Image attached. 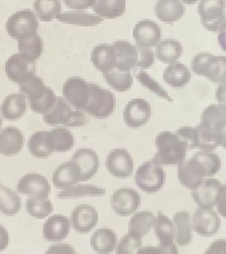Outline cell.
Returning a JSON list of instances; mask_svg holds the SVG:
<instances>
[{"label": "cell", "mask_w": 226, "mask_h": 254, "mask_svg": "<svg viewBox=\"0 0 226 254\" xmlns=\"http://www.w3.org/2000/svg\"><path fill=\"white\" fill-rule=\"evenodd\" d=\"M218 41L221 49L226 53V21L220 28L218 36Z\"/></svg>", "instance_id": "56"}, {"label": "cell", "mask_w": 226, "mask_h": 254, "mask_svg": "<svg viewBox=\"0 0 226 254\" xmlns=\"http://www.w3.org/2000/svg\"><path fill=\"white\" fill-rule=\"evenodd\" d=\"M105 194L106 190L100 187L90 184L77 185L59 192L57 194V197L59 199H68L79 198L81 196L105 195Z\"/></svg>", "instance_id": "40"}, {"label": "cell", "mask_w": 226, "mask_h": 254, "mask_svg": "<svg viewBox=\"0 0 226 254\" xmlns=\"http://www.w3.org/2000/svg\"><path fill=\"white\" fill-rule=\"evenodd\" d=\"M43 120L51 126L77 127L85 126L89 119L83 111L75 109L64 98L56 97L53 108L43 114Z\"/></svg>", "instance_id": "3"}, {"label": "cell", "mask_w": 226, "mask_h": 254, "mask_svg": "<svg viewBox=\"0 0 226 254\" xmlns=\"http://www.w3.org/2000/svg\"><path fill=\"white\" fill-rule=\"evenodd\" d=\"M221 226V220L212 207L199 206L192 218V227L198 235L210 237L215 235Z\"/></svg>", "instance_id": "13"}, {"label": "cell", "mask_w": 226, "mask_h": 254, "mask_svg": "<svg viewBox=\"0 0 226 254\" xmlns=\"http://www.w3.org/2000/svg\"><path fill=\"white\" fill-rule=\"evenodd\" d=\"M222 185L216 179H207L192 190V195L194 202L199 206L213 207L216 205Z\"/></svg>", "instance_id": "24"}, {"label": "cell", "mask_w": 226, "mask_h": 254, "mask_svg": "<svg viewBox=\"0 0 226 254\" xmlns=\"http://www.w3.org/2000/svg\"><path fill=\"white\" fill-rule=\"evenodd\" d=\"M216 98L220 105L226 108V81L218 87L216 91Z\"/></svg>", "instance_id": "54"}, {"label": "cell", "mask_w": 226, "mask_h": 254, "mask_svg": "<svg viewBox=\"0 0 226 254\" xmlns=\"http://www.w3.org/2000/svg\"><path fill=\"white\" fill-rule=\"evenodd\" d=\"M155 234L158 238L157 247L140 248V254H178V249L174 243V232L173 222L162 212L158 211L155 220Z\"/></svg>", "instance_id": "6"}, {"label": "cell", "mask_w": 226, "mask_h": 254, "mask_svg": "<svg viewBox=\"0 0 226 254\" xmlns=\"http://www.w3.org/2000/svg\"><path fill=\"white\" fill-rule=\"evenodd\" d=\"M63 2L69 9L85 10L93 8L96 0H63Z\"/></svg>", "instance_id": "50"}, {"label": "cell", "mask_w": 226, "mask_h": 254, "mask_svg": "<svg viewBox=\"0 0 226 254\" xmlns=\"http://www.w3.org/2000/svg\"><path fill=\"white\" fill-rule=\"evenodd\" d=\"M71 160L78 166L81 182H86L96 174L99 167L98 155L90 148H80L75 151Z\"/></svg>", "instance_id": "21"}, {"label": "cell", "mask_w": 226, "mask_h": 254, "mask_svg": "<svg viewBox=\"0 0 226 254\" xmlns=\"http://www.w3.org/2000/svg\"><path fill=\"white\" fill-rule=\"evenodd\" d=\"M136 78L140 81L143 86L146 87L149 91H152L154 94L170 102L173 101V99L170 97L168 91L146 71L143 70L139 71L136 75Z\"/></svg>", "instance_id": "45"}, {"label": "cell", "mask_w": 226, "mask_h": 254, "mask_svg": "<svg viewBox=\"0 0 226 254\" xmlns=\"http://www.w3.org/2000/svg\"><path fill=\"white\" fill-rule=\"evenodd\" d=\"M136 47L138 53L136 67L142 69L150 68L155 63L154 52L148 47H141L138 46H136Z\"/></svg>", "instance_id": "49"}, {"label": "cell", "mask_w": 226, "mask_h": 254, "mask_svg": "<svg viewBox=\"0 0 226 254\" xmlns=\"http://www.w3.org/2000/svg\"><path fill=\"white\" fill-rule=\"evenodd\" d=\"M33 8L42 21H51L61 13V6L59 0H35Z\"/></svg>", "instance_id": "43"}, {"label": "cell", "mask_w": 226, "mask_h": 254, "mask_svg": "<svg viewBox=\"0 0 226 254\" xmlns=\"http://www.w3.org/2000/svg\"><path fill=\"white\" fill-rule=\"evenodd\" d=\"M194 156L206 167L208 177L213 176L221 169L222 162L220 157L212 151L201 150L194 154Z\"/></svg>", "instance_id": "46"}, {"label": "cell", "mask_w": 226, "mask_h": 254, "mask_svg": "<svg viewBox=\"0 0 226 254\" xmlns=\"http://www.w3.org/2000/svg\"><path fill=\"white\" fill-rule=\"evenodd\" d=\"M133 37L138 47H156L162 38V30L156 22L148 19H142L135 25Z\"/></svg>", "instance_id": "19"}, {"label": "cell", "mask_w": 226, "mask_h": 254, "mask_svg": "<svg viewBox=\"0 0 226 254\" xmlns=\"http://www.w3.org/2000/svg\"><path fill=\"white\" fill-rule=\"evenodd\" d=\"M26 210L32 217L43 219L53 211V204L48 198L31 197L26 202Z\"/></svg>", "instance_id": "44"}, {"label": "cell", "mask_w": 226, "mask_h": 254, "mask_svg": "<svg viewBox=\"0 0 226 254\" xmlns=\"http://www.w3.org/2000/svg\"><path fill=\"white\" fill-rule=\"evenodd\" d=\"M175 133L184 141L187 149L197 148L198 132L196 127H182L178 128Z\"/></svg>", "instance_id": "48"}, {"label": "cell", "mask_w": 226, "mask_h": 254, "mask_svg": "<svg viewBox=\"0 0 226 254\" xmlns=\"http://www.w3.org/2000/svg\"><path fill=\"white\" fill-rule=\"evenodd\" d=\"M183 47L176 39H167L158 43L156 55L159 61L166 64L175 63L181 57Z\"/></svg>", "instance_id": "34"}, {"label": "cell", "mask_w": 226, "mask_h": 254, "mask_svg": "<svg viewBox=\"0 0 226 254\" xmlns=\"http://www.w3.org/2000/svg\"><path fill=\"white\" fill-rule=\"evenodd\" d=\"M142 245V237L128 233L118 242L116 248V253L118 254L136 253L137 250L140 249Z\"/></svg>", "instance_id": "47"}, {"label": "cell", "mask_w": 226, "mask_h": 254, "mask_svg": "<svg viewBox=\"0 0 226 254\" xmlns=\"http://www.w3.org/2000/svg\"><path fill=\"white\" fill-rule=\"evenodd\" d=\"M18 51L34 60L41 57L43 51V41L39 34L18 39Z\"/></svg>", "instance_id": "42"}, {"label": "cell", "mask_w": 226, "mask_h": 254, "mask_svg": "<svg viewBox=\"0 0 226 254\" xmlns=\"http://www.w3.org/2000/svg\"><path fill=\"white\" fill-rule=\"evenodd\" d=\"M98 212L93 206L81 204L75 206L71 214L73 229L81 234L91 232L98 223Z\"/></svg>", "instance_id": "20"}, {"label": "cell", "mask_w": 226, "mask_h": 254, "mask_svg": "<svg viewBox=\"0 0 226 254\" xmlns=\"http://www.w3.org/2000/svg\"><path fill=\"white\" fill-rule=\"evenodd\" d=\"M103 77L109 86L120 92L128 91L133 84V77L130 71H123L113 69L103 73Z\"/></svg>", "instance_id": "41"}, {"label": "cell", "mask_w": 226, "mask_h": 254, "mask_svg": "<svg viewBox=\"0 0 226 254\" xmlns=\"http://www.w3.org/2000/svg\"><path fill=\"white\" fill-rule=\"evenodd\" d=\"M106 168L116 178H128L134 172V160L126 149H114L107 157Z\"/></svg>", "instance_id": "16"}, {"label": "cell", "mask_w": 226, "mask_h": 254, "mask_svg": "<svg viewBox=\"0 0 226 254\" xmlns=\"http://www.w3.org/2000/svg\"><path fill=\"white\" fill-rule=\"evenodd\" d=\"M141 196L136 190L122 188L111 195V206L115 213L122 216L130 215L138 209Z\"/></svg>", "instance_id": "15"}, {"label": "cell", "mask_w": 226, "mask_h": 254, "mask_svg": "<svg viewBox=\"0 0 226 254\" xmlns=\"http://www.w3.org/2000/svg\"><path fill=\"white\" fill-rule=\"evenodd\" d=\"M97 15L105 19H116L126 11V0H96L93 7Z\"/></svg>", "instance_id": "36"}, {"label": "cell", "mask_w": 226, "mask_h": 254, "mask_svg": "<svg viewBox=\"0 0 226 254\" xmlns=\"http://www.w3.org/2000/svg\"><path fill=\"white\" fill-rule=\"evenodd\" d=\"M26 97L21 93H11L5 97L1 105V113L7 120H16L25 114Z\"/></svg>", "instance_id": "30"}, {"label": "cell", "mask_w": 226, "mask_h": 254, "mask_svg": "<svg viewBox=\"0 0 226 254\" xmlns=\"http://www.w3.org/2000/svg\"><path fill=\"white\" fill-rule=\"evenodd\" d=\"M89 95V82L81 77H69L63 83V97L75 109L84 111L88 102Z\"/></svg>", "instance_id": "14"}, {"label": "cell", "mask_w": 226, "mask_h": 254, "mask_svg": "<svg viewBox=\"0 0 226 254\" xmlns=\"http://www.w3.org/2000/svg\"><path fill=\"white\" fill-rule=\"evenodd\" d=\"M28 148L31 155L38 158H47L53 154L49 138V131H37L30 136Z\"/></svg>", "instance_id": "38"}, {"label": "cell", "mask_w": 226, "mask_h": 254, "mask_svg": "<svg viewBox=\"0 0 226 254\" xmlns=\"http://www.w3.org/2000/svg\"><path fill=\"white\" fill-rule=\"evenodd\" d=\"M216 205L220 215L226 218V184L222 185Z\"/></svg>", "instance_id": "51"}, {"label": "cell", "mask_w": 226, "mask_h": 254, "mask_svg": "<svg viewBox=\"0 0 226 254\" xmlns=\"http://www.w3.org/2000/svg\"><path fill=\"white\" fill-rule=\"evenodd\" d=\"M152 109L144 99H133L125 106L123 119L127 126L137 128L144 126L150 120Z\"/></svg>", "instance_id": "18"}, {"label": "cell", "mask_w": 226, "mask_h": 254, "mask_svg": "<svg viewBox=\"0 0 226 254\" xmlns=\"http://www.w3.org/2000/svg\"><path fill=\"white\" fill-rule=\"evenodd\" d=\"M165 82L173 87L185 86L191 79V73L188 67L180 62L170 64L163 73Z\"/></svg>", "instance_id": "31"}, {"label": "cell", "mask_w": 226, "mask_h": 254, "mask_svg": "<svg viewBox=\"0 0 226 254\" xmlns=\"http://www.w3.org/2000/svg\"><path fill=\"white\" fill-rule=\"evenodd\" d=\"M80 182V170L77 164L71 160L59 165L53 173L54 186L59 190L70 188Z\"/></svg>", "instance_id": "26"}, {"label": "cell", "mask_w": 226, "mask_h": 254, "mask_svg": "<svg viewBox=\"0 0 226 254\" xmlns=\"http://www.w3.org/2000/svg\"><path fill=\"white\" fill-rule=\"evenodd\" d=\"M191 69L199 76L207 77L214 83L226 81V57L212 54H197L191 61Z\"/></svg>", "instance_id": "4"}, {"label": "cell", "mask_w": 226, "mask_h": 254, "mask_svg": "<svg viewBox=\"0 0 226 254\" xmlns=\"http://www.w3.org/2000/svg\"><path fill=\"white\" fill-rule=\"evenodd\" d=\"M17 191L32 198H48L51 193V186L49 181L41 174L32 173L22 177L18 182Z\"/></svg>", "instance_id": "17"}, {"label": "cell", "mask_w": 226, "mask_h": 254, "mask_svg": "<svg viewBox=\"0 0 226 254\" xmlns=\"http://www.w3.org/2000/svg\"><path fill=\"white\" fill-rule=\"evenodd\" d=\"M206 254H226V240L220 239L212 242Z\"/></svg>", "instance_id": "53"}, {"label": "cell", "mask_w": 226, "mask_h": 254, "mask_svg": "<svg viewBox=\"0 0 226 254\" xmlns=\"http://www.w3.org/2000/svg\"><path fill=\"white\" fill-rule=\"evenodd\" d=\"M1 125H2V119H1V116H0V128H1Z\"/></svg>", "instance_id": "59"}, {"label": "cell", "mask_w": 226, "mask_h": 254, "mask_svg": "<svg viewBox=\"0 0 226 254\" xmlns=\"http://www.w3.org/2000/svg\"><path fill=\"white\" fill-rule=\"evenodd\" d=\"M198 12L204 29L218 32L226 21V0H200Z\"/></svg>", "instance_id": "10"}, {"label": "cell", "mask_w": 226, "mask_h": 254, "mask_svg": "<svg viewBox=\"0 0 226 254\" xmlns=\"http://www.w3.org/2000/svg\"><path fill=\"white\" fill-rule=\"evenodd\" d=\"M158 152L153 162L160 166H174L184 162L186 158V143L176 133L170 131L160 132L156 138Z\"/></svg>", "instance_id": "2"}, {"label": "cell", "mask_w": 226, "mask_h": 254, "mask_svg": "<svg viewBox=\"0 0 226 254\" xmlns=\"http://www.w3.org/2000/svg\"><path fill=\"white\" fill-rule=\"evenodd\" d=\"M166 172L160 166L153 161H148L141 165L135 174L137 187L147 193H155L164 187Z\"/></svg>", "instance_id": "8"}, {"label": "cell", "mask_w": 226, "mask_h": 254, "mask_svg": "<svg viewBox=\"0 0 226 254\" xmlns=\"http://www.w3.org/2000/svg\"><path fill=\"white\" fill-rule=\"evenodd\" d=\"M47 254H75V252L73 248L69 244H57L55 245H52L49 248Z\"/></svg>", "instance_id": "52"}, {"label": "cell", "mask_w": 226, "mask_h": 254, "mask_svg": "<svg viewBox=\"0 0 226 254\" xmlns=\"http://www.w3.org/2000/svg\"><path fill=\"white\" fill-rule=\"evenodd\" d=\"M70 230L69 218L63 214H54L43 224V237L48 242H59L67 237Z\"/></svg>", "instance_id": "23"}, {"label": "cell", "mask_w": 226, "mask_h": 254, "mask_svg": "<svg viewBox=\"0 0 226 254\" xmlns=\"http://www.w3.org/2000/svg\"><path fill=\"white\" fill-rule=\"evenodd\" d=\"M184 3L188 4V5H192V4L196 3L198 0H182Z\"/></svg>", "instance_id": "58"}, {"label": "cell", "mask_w": 226, "mask_h": 254, "mask_svg": "<svg viewBox=\"0 0 226 254\" xmlns=\"http://www.w3.org/2000/svg\"><path fill=\"white\" fill-rule=\"evenodd\" d=\"M50 145L53 152H65L73 148L75 138L68 129L57 127L49 131Z\"/></svg>", "instance_id": "33"}, {"label": "cell", "mask_w": 226, "mask_h": 254, "mask_svg": "<svg viewBox=\"0 0 226 254\" xmlns=\"http://www.w3.org/2000/svg\"><path fill=\"white\" fill-rule=\"evenodd\" d=\"M20 93L29 101L31 110L38 114H45L51 110L56 100L53 89L47 86L43 79L36 74L19 83Z\"/></svg>", "instance_id": "1"}, {"label": "cell", "mask_w": 226, "mask_h": 254, "mask_svg": "<svg viewBox=\"0 0 226 254\" xmlns=\"http://www.w3.org/2000/svg\"><path fill=\"white\" fill-rule=\"evenodd\" d=\"M56 19L66 24L79 26H95L103 21V18L84 11L63 12L58 14Z\"/></svg>", "instance_id": "37"}, {"label": "cell", "mask_w": 226, "mask_h": 254, "mask_svg": "<svg viewBox=\"0 0 226 254\" xmlns=\"http://www.w3.org/2000/svg\"><path fill=\"white\" fill-rule=\"evenodd\" d=\"M185 11V6L180 0H158L155 7L158 19L167 24L177 21Z\"/></svg>", "instance_id": "28"}, {"label": "cell", "mask_w": 226, "mask_h": 254, "mask_svg": "<svg viewBox=\"0 0 226 254\" xmlns=\"http://www.w3.org/2000/svg\"><path fill=\"white\" fill-rule=\"evenodd\" d=\"M116 234L110 228H99L93 232L91 246L95 252L107 254L112 252L116 246Z\"/></svg>", "instance_id": "32"}, {"label": "cell", "mask_w": 226, "mask_h": 254, "mask_svg": "<svg viewBox=\"0 0 226 254\" xmlns=\"http://www.w3.org/2000/svg\"><path fill=\"white\" fill-rule=\"evenodd\" d=\"M220 146L226 149V125L224 127L223 129H222V143Z\"/></svg>", "instance_id": "57"}, {"label": "cell", "mask_w": 226, "mask_h": 254, "mask_svg": "<svg viewBox=\"0 0 226 254\" xmlns=\"http://www.w3.org/2000/svg\"><path fill=\"white\" fill-rule=\"evenodd\" d=\"M21 208V200L13 190L0 183V212L7 216L17 214Z\"/></svg>", "instance_id": "39"}, {"label": "cell", "mask_w": 226, "mask_h": 254, "mask_svg": "<svg viewBox=\"0 0 226 254\" xmlns=\"http://www.w3.org/2000/svg\"><path fill=\"white\" fill-rule=\"evenodd\" d=\"M178 178L180 184L190 190H196L208 177L206 167L195 156L184 161L178 166Z\"/></svg>", "instance_id": "12"}, {"label": "cell", "mask_w": 226, "mask_h": 254, "mask_svg": "<svg viewBox=\"0 0 226 254\" xmlns=\"http://www.w3.org/2000/svg\"><path fill=\"white\" fill-rule=\"evenodd\" d=\"M5 73L14 82L20 83L35 74L36 61L22 53H15L6 61Z\"/></svg>", "instance_id": "11"}, {"label": "cell", "mask_w": 226, "mask_h": 254, "mask_svg": "<svg viewBox=\"0 0 226 254\" xmlns=\"http://www.w3.org/2000/svg\"><path fill=\"white\" fill-rule=\"evenodd\" d=\"M9 233L6 228L0 224V252L5 250L9 245Z\"/></svg>", "instance_id": "55"}, {"label": "cell", "mask_w": 226, "mask_h": 254, "mask_svg": "<svg viewBox=\"0 0 226 254\" xmlns=\"http://www.w3.org/2000/svg\"><path fill=\"white\" fill-rule=\"evenodd\" d=\"M93 65L101 72L106 73L114 69L116 54L113 45L99 44L93 48L91 53Z\"/></svg>", "instance_id": "27"}, {"label": "cell", "mask_w": 226, "mask_h": 254, "mask_svg": "<svg viewBox=\"0 0 226 254\" xmlns=\"http://www.w3.org/2000/svg\"><path fill=\"white\" fill-rule=\"evenodd\" d=\"M156 216L150 210L137 212L130 218L128 224V233L143 238L152 229Z\"/></svg>", "instance_id": "35"}, {"label": "cell", "mask_w": 226, "mask_h": 254, "mask_svg": "<svg viewBox=\"0 0 226 254\" xmlns=\"http://www.w3.org/2000/svg\"><path fill=\"white\" fill-rule=\"evenodd\" d=\"M226 125V107L211 104L202 111L201 121L196 128L208 138L222 143V129Z\"/></svg>", "instance_id": "7"}, {"label": "cell", "mask_w": 226, "mask_h": 254, "mask_svg": "<svg viewBox=\"0 0 226 254\" xmlns=\"http://www.w3.org/2000/svg\"><path fill=\"white\" fill-rule=\"evenodd\" d=\"M116 54V64L114 68L119 71H130L136 67L138 53L136 46L128 41H117L112 44Z\"/></svg>", "instance_id": "22"}, {"label": "cell", "mask_w": 226, "mask_h": 254, "mask_svg": "<svg viewBox=\"0 0 226 254\" xmlns=\"http://www.w3.org/2000/svg\"><path fill=\"white\" fill-rule=\"evenodd\" d=\"M89 84L88 102L83 112L97 119L108 118L114 112L116 107L114 95L96 83L89 82Z\"/></svg>", "instance_id": "5"}, {"label": "cell", "mask_w": 226, "mask_h": 254, "mask_svg": "<svg viewBox=\"0 0 226 254\" xmlns=\"http://www.w3.org/2000/svg\"><path fill=\"white\" fill-rule=\"evenodd\" d=\"M39 21L31 9H23L12 14L5 23L8 34L14 39H22L37 33Z\"/></svg>", "instance_id": "9"}, {"label": "cell", "mask_w": 226, "mask_h": 254, "mask_svg": "<svg viewBox=\"0 0 226 254\" xmlns=\"http://www.w3.org/2000/svg\"><path fill=\"white\" fill-rule=\"evenodd\" d=\"M174 240L179 246H186L192 240V219L187 211H178L173 216Z\"/></svg>", "instance_id": "29"}, {"label": "cell", "mask_w": 226, "mask_h": 254, "mask_svg": "<svg viewBox=\"0 0 226 254\" xmlns=\"http://www.w3.org/2000/svg\"><path fill=\"white\" fill-rule=\"evenodd\" d=\"M23 132L15 127H6L0 131V154L13 156L23 148Z\"/></svg>", "instance_id": "25"}]
</instances>
